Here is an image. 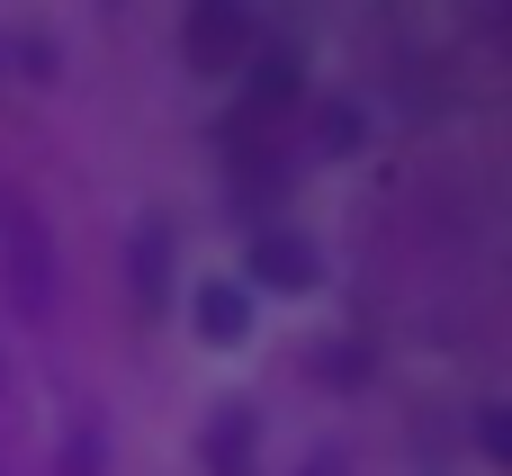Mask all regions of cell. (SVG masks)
I'll use <instances>...</instances> for the list:
<instances>
[{
	"instance_id": "obj_1",
	"label": "cell",
	"mask_w": 512,
	"mask_h": 476,
	"mask_svg": "<svg viewBox=\"0 0 512 476\" xmlns=\"http://www.w3.org/2000/svg\"><path fill=\"white\" fill-rule=\"evenodd\" d=\"M0 243H9V297H18V315L36 324V315L54 306V252H45V225H36L27 198L0 207Z\"/></svg>"
},
{
	"instance_id": "obj_2",
	"label": "cell",
	"mask_w": 512,
	"mask_h": 476,
	"mask_svg": "<svg viewBox=\"0 0 512 476\" xmlns=\"http://www.w3.org/2000/svg\"><path fill=\"white\" fill-rule=\"evenodd\" d=\"M180 54H189L198 72H225V63H243V54H252V18H243L234 0H198V9H189V36H180Z\"/></svg>"
},
{
	"instance_id": "obj_3",
	"label": "cell",
	"mask_w": 512,
	"mask_h": 476,
	"mask_svg": "<svg viewBox=\"0 0 512 476\" xmlns=\"http://www.w3.org/2000/svg\"><path fill=\"white\" fill-rule=\"evenodd\" d=\"M252 279H261V288H315V243L261 234V243H252Z\"/></svg>"
},
{
	"instance_id": "obj_4",
	"label": "cell",
	"mask_w": 512,
	"mask_h": 476,
	"mask_svg": "<svg viewBox=\"0 0 512 476\" xmlns=\"http://www.w3.org/2000/svg\"><path fill=\"white\" fill-rule=\"evenodd\" d=\"M198 333H207V342H243V333H252V288H225V279L198 288Z\"/></svg>"
},
{
	"instance_id": "obj_5",
	"label": "cell",
	"mask_w": 512,
	"mask_h": 476,
	"mask_svg": "<svg viewBox=\"0 0 512 476\" xmlns=\"http://www.w3.org/2000/svg\"><path fill=\"white\" fill-rule=\"evenodd\" d=\"M297 90H306V63H297L288 45H270V54H261V72H252V99H243V108H261V117H270V108H288Z\"/></svg>"
},
{
	"instance_id": "obj_6",
	"label": "cell",
	"mask_w": 512,
	"mask_h": 476,
	"mask_svg": "<svg viewBox=\"0 0 512 476\" xmlns=\"http://www.w3.org/2000/svg\"><path fill=\"white\" fill-rule=\"evenodd\" d=\"M162 288H171V234L162 225H135V297H144V315L162 306Z\"/></svg>"
},
{
	"instance_id": "obj_7",
	"label": "cell",
	"mask_w": 512,
	"mask_h": 476,
	"mask_svg": "<svg viewBox=\"0 0 512 476\" xmlns=\"http://www.w3.org/2000/svg\"><path fill=\"white\" fill-rule=\"evenodd\" d=\"M477 441H486V459H495V468H512V414H504V405H486V414H477Z\"/></svg>"
},
{
	"instance_id": "obj_8",
	"label": "cell",
	"mask_w": 512,
	"mask_h": 476,
	"mask_svg": "<svg viewBox=\"0 0 512 476\" xmlns=\"http://www.w3.org/2000/svg\"><path fill=\"white\" fill-rule=\"evenodd\" d=\"M216 476H252V459H243V414L216 423Z\"/></svg>"
},
{
	"instance_id": "obj_9",
	"label": "cell",
	"mask_w": 512,
	"mask_h": 476,
	"mask_svg": "<svg viewBox=\"0 0 512 476\" xmlns=\"http://www.w3.org/2000/svg\"><path fill=\"white\" fill-rule=\"evenodd\" d=\"M324 144L351 153V144H360V117H351V108H324Z\"/></svg>"
},
{
	"instance_id": "obj_10",
	"label": "cell",
	"mask_w": 512,
	"mask_h": 476,
	"mask_svg": "<svg viewBox=\"0 0 512 476\" xmlns=\"http://www.w3.org/2000/svg\"><path fill=\"white\" fill-rule=\"evenodd\" d=\"M63 476H99V441H90V432H72V450H63Z\"/></svg>"
},
{
	"instance_id": "obj_11",
	"label": "cell",
	"mask_w": 512,
	"mask_h": 476,
	"mask_svg": "<svg viewBox=\"0 0 512 476\" xmlns=\"http://www.w3.org/2000/svg\"><path fill=\"white\" fill-rule=\"evenodd\" d=\"M306 476H342V459H315V468H306Z\"/></svg>"
}]
</instances>
